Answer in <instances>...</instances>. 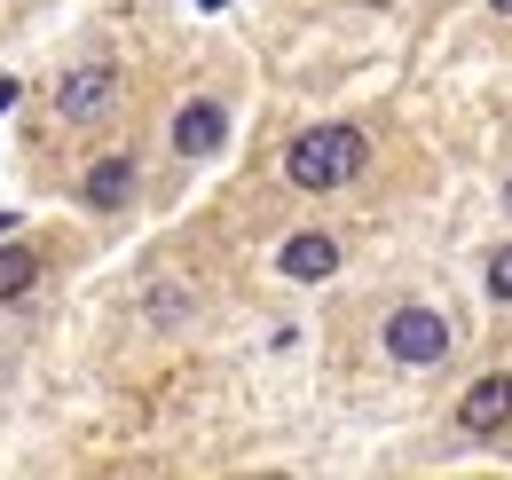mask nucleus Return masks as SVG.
I'll return each mask as SVG.
<instances>
[{
    "label": "nucleus",
    "mask_w": 512,
    "mask_h": 480,
    "mask_svg": "<svg viewBox=\"0 0 512 480\" xmlns=\"http://www.w3.org/2000/svg\"><path fill=\"white\" fill-rule=\"evenodd\" d=\"M363 166H371V134H363V126H347V119L300 126V134L284 142V181H292V189H308V197L347 189Z\"/></svg>",
    "instance_id": "f257e3e1"
},
{
    "label": "nucleus",
    "mask_w": 512,
    "mask_h": 480,
    "mask_svg": "<svg viewBox=\"0 0 512 480\" xmlns=\"http://www.w3.org/2000/svg\"><path fill=\"white\" fill-rule=\"evenodd\" d=\"M379 347H386V362H402V370H442V362H449V315H442V307H426V300L386 307Z\"/></svg>",
    "instance_id": "f03ea898"
},
{
    "label": "nucleus",
    "mask_w": 512,
    "mask_h": 480,
    "mask_svg": "<svg viewBox=\"0 0 512 480\" xmlns=\"http://www.w3.org/2000/svg\"><path fill=\"white\" fill-rule=\"evenodd\" d=\"M111 103H119V63L111 56H87V63H71L64 79H56V119L64 126L111 119Z\"/></svg>",
    "instance_id": "7ed1b4c3"
},
{
    "label": "nucleus",
    "mask_w": 512,
    "mask_h": 480,
    "mask_svg": "<svg viewBox=\"0 0 512 480\" xmlns=\"http://www.w3.org/2000/svg\"><path fill=\"white\" fill-rule=\"evenodd\" d=\"M166 142H174V158H213L229 142V103L221 95H190L174 111V126H166Z\"/></svg>",
    "instance_id": "20e7f679"
},
{
    "label": "nucleus",
    "mask_w": 512,
    "mask_h": 480,
    "mask_svg": "<svg viewBox=\"0 0 512 480\" xmlns=\"http://www.w3.org/2000/svg\"><path fill=\"white\" fill-rule=\"evenodd\" d=\"M457 425H465L473 441H497V433L512 425V370L473 378V386H465V402H457Z\"/></svg>",
    "instance_id": "39448f33"
},
{
    "label": "nucleus",
    "mask_w": 512,
    "mask_h": 480,
    "mask_svg": "<svg viewBox=\"0 0 512 480\" xmlns=\"http://www.w3.org/2000/svg\"><path fill=\"white\" fill-rule=\"evenodd\" d=\"M134 189H142V166H134V158H95L87 181H79V205H87V213H127Z\"/></svg>",
    "instance_id": "423d86ee"
},
{
    "label": "nucleus",
    "mask_w": 512,
    "mask_h": 480,
    "mask_svg": "<svg viewBox=\"0 0 512 480\" xmlns=\"http://www.w3.org/2000/svg\"><path fill=\"white\" fill-rule=\"evenodd\" d=\"M276 268H284L292 284H323V276L339 268V237H331V229H300V237L276 252Z\"/></svg>",
    "instance_id": "0eeeda50"
},
{
    "label": "nucleus",
    "mask_w": 512,
    "mask_h": 480,
    "mask_svg": "<svg viewBox=\"0 0 512 480\" xmlns=\"http://www.w3.org/2000/svg\"><path fill=\"white\" fill-rule=\"evenodd\" d=\"M32 284H40V252L32 244H0V307L24 300Z\"/></svg>",
    "instance_id": "6e6552de"
},
{
    "label": "nucleus",
    "mask_w": 512,
    "mask_h": 480,
    "mask_svg": "<svg viewBox=\"0 0 512 480\" xmlns=\"http://www.w3.org/2000/svg\"><path fill=\"white\" fill-rule=\"evenodd\" d=\"M481 284H489V300H497V307H512V237L481 260Z\"/></svg>",
    "instance_id": "1a4fd4ad"
},
{
    "label": "nucleus",
    "mask_w": 512,
    "mask_h": 480,
    "mask_svg": "<svg viewBox=\"0 0 512 480\" xmlns=\"http://www.w3.org/2000/svg\"><path fill=\"white\" fill-rule=\"evenodd\" d=\"M190 315V292H158V323H182Z\"/></svg>",
    "instance_id": "9d476101"
},
{
    "label": "nucleus",
    "mask_w": 512,
    "mask_h": 480,
    "mask_svg": "<svg viewBox=\"0 0 512 480\" xmlns=\"http://www.w3.org/2000/svg\"><path fill=\"white\" fill-rule=\"evenodd\" d=\"M0 111H16V79H0Z\"/></svg>",
    "instance_id": "9b49d317"
},
{
    "label": "nucleus",
    "mask_w": 512,
    "mask_h": 480,
    "mask_svg": "<svg viewBox=\"0 0 512 480\" xmlns=\"http://www.w3.org/2000/svg\"><path fill=\"white\" fill-rule=\"evenodd\" d=\"M489 8H497V16H512V0H489Z\"/></svg>",
    "instance_id": "f8f14e48"
},
{
    "label": "nucleus",
    "mask_w": 512,
    "mask_h": 480,
    "mask_svg": "<svg viewBox=\"0 0 512 480\" xmlns=\"http://www.w3.org/2000/svg\"><path fill=\"white\" fill-rule=\"evenodd\" d=\"M505 213H512V181H505Z\"/></svg>",
    "instance_id": "ddd939ff"
},
{
    "label": "nucleus",
    "mask_w": 512,
    "mask_h": 480,
    "mask_svg": "<svg viewBox=\"0 0 512 480\" xmlns=\"http://www.w3.org/2000/svg\"><path fill=\"white\" fill-rule=\"evenodd\" d=\"M0 237H8V213H0Z\"/></svg>",
    "instance_id": "4468645a"
}]
</instances>
